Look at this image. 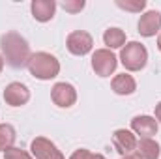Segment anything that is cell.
Wrapping results in <instances>:
<instances>
[{
    "instance_id": "4",
    "label": "cell",
    "mask_w": 161,
    "mask_h": 159,
    "mask_svg": "<svg viewBox=\"0 0 161 159\" xmlns=\"http://www.w3.org/2000/svg\"><path fill=\"white\" fill-rule=\"evenodd\" d=\"M116 66H118V58L109 49H97L92 54V69L99 77H111V73H114Z\"/></svg>"
},
{
    "instance_id": "14",
    "label": "cell",
    "mask_w": 161,
    "mask_h": 159,
    "mask_svg": "<svg viewBox=\"0 0 161 159\" xmlns=\"http://www.w3.org/2000/svg\"><path fill=\"white\" fill-rule=\"evenodd\" d=\"M111 86H113V90H114L118 96H131V94L137 90L135 79H133L131 75H127V73L116 75V77L113 79V82H111Z\"/></svg>"
},
{
    "instance_id": "1",
    "label": "cell",
    "mask_w": 161,
    "mask_h": 159,
    "mask_svg": "<svg viewBox=\"0 0 161 159\" xmlns=\"http://www.w3.org/2000/svg\"><path fill=\"white\" fill-rule=\"evenodd\" d=\"M0 49H2V58L13 69H23L32 56L28 41L17 32H6L0 38Z\"/></svg>"
},
{
    "instance_id": "9",
    "label": "cell",
    "mask_w": 161,
    "mask_h": 159,
    "mask_svg": "<svg viewBox=\"0 0 161 159\" xmlns=\"http://www.w3.org/2000/svg\"><path fill=\"white\" fill-rule=\"evenodd\" d=\"M113 144H114V150L120 154L122 157H127V156H133L135 154L137 139L127 129H116L114 135H113Z\"/></svg>"
},
{
    "instance_id": "7",
    "label": "cell",
    "mask_w": 161,
    "mask_h": 159,
    "mask_svg": "<svg viewBox=\"0 0 161 159\" xmlns=\"http://www.w3.org/2000/svg\"><path fill=\"white\" fill-rule=\"evenodd\" d=\"M30 150L36 159H66L64 154L56 148V144L45 137H36L30 144Z\"/></svg>"
},
{
    "instance_id": "5",
    "label": "cell",
    "mask_w": 161,
    "mask_h": 159,
    "mask_svg": "<svg viewBox=\"0 0 161 159\" xmlns=\"http://www.w3.org/2000/svg\"><path fill=\"white\" fill-rule=\"evenodd\" d=\"M66 47H68V51H69L71 54H75V56H84V54H88V52L92 51L94 40H92V36H90L88 32H84V30H75V32H71V34L68 36Z\"/></svg>"
},
{
    "instance_id": "13",
    "label": "cell",
    "mask_w": 161,
    "mask_h": 159,
    "mask_svg": "<svg viewBox=\"0 0 161 159\" xmlns=\"http://www.w3.org/2000/svg\"><path fill=\"white\" fill-rule=\"evenodd\" d=\"M161 154L159 144L154 139H141L137 140V148H135V157L137 159H158Z\"/></svg>"
},
{
    "instance_id": "16",
    "label": "cell",
    "mask_w": 161,
    "mask_h": 159,
    "mask_svg": "<svg viewBox=\"0 0 161 159\" xmlns=\"http://www.w3.org/2000/svg\"><path fill=\"white\" fill-rule=\"evenodd\" d=\"M15 139V127L9 123H0V152H8L9 148H13Z\"/></svg>"
},
{
    "instance_id": "23",
    "label": "cell",
    "mask_w": 161,
    "mask_h": 159,
    "mask_svg": "<svg viewBox=\"0 0 161 159\" xmlns=\"http://www.w3.org/2000/svg\"><path fill=\"white\" fill-rule=\"evenodd\" d=\"M2 69H4V58H2V54H0V73H2Z\"/></svg>"
},
{
    "instance_id": "10",
    "label": "cell",
    "mask_w": 161,
    "mask_h": 159,
    "mask_svg": "<svg viewBox=\"0 0 161 159\" xmlns=\"http://www.w3.org/2000/svg\"><path fill=\"white\" fill-rule=\"evenodd\" d=\"M161 30V13L158 9L146 11L139 19V34L144 38H152Z\"/></svg>"
},
{
    "instance_id": "8",
    "label": "cell",
    "mask_w": 161,
    "mask_h": 159,
    "mask_svg": "<svg viewBox=\"0 0 161 159\" xmlns=\"http://www.w3.org/2000/svg\"><path fill=\"white\" fill-rule=\"evenodd\" d=\"M30 99V90L23 82H11L4 90V101L9 107H23Z\"/></svg>"
},
{
    "instance_id": "25",
    "label": "cell",
    "mask_w": 161,
    "mask_h": 159,
    "mask_svg": "<svg viewBox=\"0 0 161 159\" xmlns=\"http://www.w3.org/2000/svg\"><path fill=\"white\" fill-rule=\"evenodd\" d=\"M122 159H137L135 156H127V157H122Z\"/></svg>"
},
{
    "instance_id": "24",
    "label": "cell",
    "mask_w": 161,
    "mask_h": 159,
    "mask_svg": "<svg viewBox=\"0 0 161 159\" xmlns=\"http://www.w3.org/2000/svg\"><path fill=\"white\" fill-rule=\"evenodd\" d=\"M158 49H159V51H161V34H159V36H158Z\"/></svg>"
},
{
    "instance_id": "15",
    "label": "cell",
    "mask_w": 161,
    "mask_h": 159,
    "mask_svg": "<svg viewBox=\"0 0 161 159\" xmlns=\"http://www.w3.org/2000/svg\"><path fill=\"white\" fill-rule=\"evenodd\" d=\"M103 41L107 45V49H122L125 45V32L120 28H107L103 34Z\"/></svg>"
},
{
    "instance_id": "11",
    "label": "cell",
    "mask_w": 161,
    "mask_h": 159,
    "mask_svg": "<svg viewBox=\"0 0 161 159\" xmlns=\"http://www.w3.org/2000/svg\"><path fill=\"white\" fill-rule=\"evenodd\" d=\"M131 129L135 135H139L141 139H152L158 133V120L152 116H135L131 120Z\"/></svg>"
},
{
    "instance_id": "20",
    "label": "cell",
    "mask_w": 161,
    "mask_h": 159,
    "mask_svg": "<svg viewBox=\"0 0 161 159\" xmlns=\"http://www.w3.org/2000/svg\"><path fill=\"white\" fill-rule=\"evenodd\" d=\"M69 159H92V152L86 150V148H80V150H77V152H73Z\"/></svg>"
},
{
    "instance_id": "17",
    "label": "cell",
    "mask_w": 161,
    "mask_h": 159,
    "mask_svg": "<svg viewBox=\"0 0 161 159\" xmlns=\"http://www.w3.org/2000/svg\"><path fill=\"white\" fill-rule=\"evenodd\" d=\"M116 6L125 9V11H133V13H141L144 8H146V2L144 0H116Z\"/></svg>"
},
{
    "instance_id": "21",
    "label": "cell",
    "mask_w": 161,
    "mask_h": 159,
    "mask_svg": "<svg viewBox=\"0 0 161 159\" xmlns=\"http://www.w3.org/2000/svg\"><path fill=\"white\" fill-rule=\"evenodd\" d=\"M156 118H158V122L161 123V101L156 105Z\"/></svg>"
},
{
    "instance_id": "2",
    "label": "cell",
    "mask_w": 161,
    "mask_h": 159,
    "mask_svg": "<svg viewBox=\"0 0 161 159\" xmlns=\"http://www.w3.org/2000/svg\"><path fill=\"white\" fill-rule=\"evenodd\" d=\"M32 77L40 80H51L60 73V62L51 52H34L26 64Z\"/></svg>"
},
{
    "instance_id": "6",
    "label": "cell",
    "mask_w": 161,
    "mask_h": 159,
    "mask_svg": "<svg viewBox=\"0 0 161 159\" xmlns=\"http://www.w3.org/2000/svg\"><path fill=\"white\" fill-rule=\"evenodd\" d=\"M51 97H53L54 105H58L62 109H69L77 101V90L69 82H56L51 90Z\"/></svg>"
},
{
    "instance_id": "18",
    "label": "cell",
    "mask_w": 161,
    "mask_h": 159,
    "mask_svg": "<svg viewBox=\"0 0 161 159\" xmlns=\"http://www.w3.org/2000/svg\"><path fill=\"white\" fill-rule=\"evenodd\" d=\"M4 159H32V156L21 148H9L8 152H4Z\"/></svg>"
},
{
    "instance_id": "22",
    "label": "cell",
    "mask_w": 161,
    "mask_h": 159,
    "mask_svg": "<svg viewBox=\"0 0 161 159\" xmlns=\"http://www.w3.org/2000/svg\"><path fill=\"white\" fill-rule=\"evenodd\" d=\"M92 159H107V157L101 156V154H92Z\"/></svg>"
},
{
    "instance_id": "3",
    "label": "cell",
    "mask_w": 161,
    "mask_h": 159,
    "mask_svg": "<svg viewBox=\"0 0 161 159\" xmlns=\"http://www.w3.org/2000/svg\"><path fill=\"white\" fill-rule=\"evenodd\" d=\"M120 60L127 71H141L148 62V51L139 41H129L122 47Z\"/></svg>"
},
{
    "instance_id": "19",
    "label": "cell",
    "mask_w": 161,
    "mask_h": 159,
    "mask_svg": "<svg viewBox=\"0 0 161 159\" xmlns=\"http://www.w3.org/2000/svg\"><path fill=\"white\" fill-rule=\"evenodd\" d=\"M60 6L66 11H69V13H77V11H80L84 8V0H64Z\"/></svg>"
},
{
    "instance_id": "12",
    "label": "cell",
    "mask_w": 161,
    "mask_h": 159,
    "mask_svg": "<svg viewBox=\"0 0 161 159\" xmlns=\"http://www.w3.org/2000/svg\"><path fill=\"white\" fill-rule=\"evenodd\" d=\"M30 9H32V17L40 23H47L54 17V11H56V2L54 0H34L30 4Z\"/></svg>"
}]
</instances>
